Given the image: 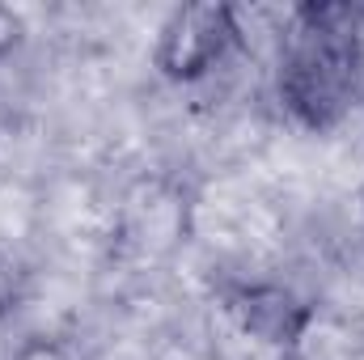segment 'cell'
Returning a JSON list of instances; mask_svg holds the SVG:
<instances>
[{
  "mask_svg": "<svg viewBox=\"0 0 364 360\" xmlns=\"http://www.w3.org/2000/svg\"><path fill=\"white\" fill-rule=\"evenodd\" d=\"M279 97L305 127H331L348 115L364 81V38L343 4L292 9L275 47Z\"/></svg>",
  "mask_w": 364,
  "mask_h": 360,
  "instance_id": "obj_1",
  "label": "cell"
},
{
  "mask_svg": "<svg viewBox=\"0 0 364 360\" xmlns=\"http://www.w3.org/2000/svg\"><path fill=\"white\" fill-rule=\"evenodd\" d=\"M237 47H242L237 9H229V4H182L166 17V26L157 34V68L170 81L199 85V81L216 77Z\"/></svg>",
  "mask_w": 364,
  "mask_h": 360,
  "instance_id": "obj_2",
  "label": "cell"
},
{
  "mask_svg": "<svg viewBox=\"0 0 364 360\" xmlns=\"http://www.w3.org/2000/svg\"><path fill=\"white\" fill-rule=\"evenodd\" d=\"M13 360H77V356L64 344H55V339H30L26 348H17Z\"/></svg>",
  "mask_w": 364,
  "mask_h": 360,
  "instance_id": "obj_3",
  "label": "cell"
},
{
  "mask_svg": "<svg viewBox=\"0 0 364 360\" xmlns=\"http://www.w3.org/2000/svg\"><path fill=\"white\" fill-rule=\"evenodd\" d=\"M17 297H21V271L0 255V314H4V309H13V301H17Z\"/></svg>",
  "mask_w": 364,
  "mask_h": 360,
  "instance_id": "obj_4",
  "label": "cell"
},
{
  "mask_svg": "<svg viewBox=\"0 0 364 360\" xmlns=\"http://www.w3.org/2000/svg\"><path fill=\"white\" fill-rule=\"evenodd\" d=\"M17 43H21V21H17V13H13V9H4V4H0V60H4Z\"/></svg>",
  "mask_w": 364,
  "mask_h": 360,
  "instance_id": "obj_5",
  "label": "cell"
}]
</instances>
